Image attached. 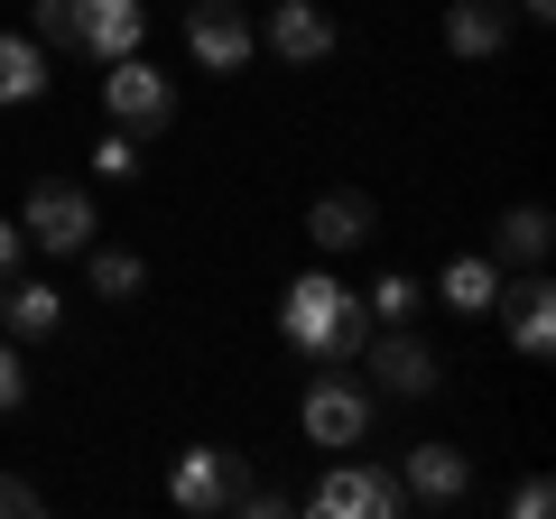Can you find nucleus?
<instances>
[{
	"instance_id": "1",
	"label": "nucleus",
	"mask_w": 556,
	"mask_h": 519,
	"mask_svg": "<svg viewBox=\"0 0 556 519\" xmlns=\"http://www.w3.org/2000/svg\"><path fill=\"white\" fill-rule=\"evenodd\" d=\"M278 334L298 343L306 362H343L371 334V306H362L334 269H306V279H288V298H278Z\"/></svg>"
},
{
	"instance_id": "2",
	"label": "nucleus",
	"mask_w": 556,
	"mask_h": 519,
	"mask_svg": "<svg viewBox=\"0 0 556 519\" xmlns=\"http://www.w3.org/2000/svg\"><path fill=\"white\" fill-rule=\"evenodd\" d=\"M28 20H38V47H75V56H139L149 38V10L139 0H28Z\"/></svg>"
},
{
	"instance_id": "3",
	"label": "nucleus",
	"mask_w": 556,
	"mask_h": 519,
	"mask_svg": "<svg viewBox=\"0 0 556 519\" xmlns=\"http://www.w3.org/2000/svg\"><path fill=\"white\" fill-rule=\"evenodd\" d=\"M362 371H371L390 400H437V390H445V362L427 353L408 325H380V334H362Z\"/></svg>"
},
{
	"instance_id": "4",
	"label": "nucleus",
	"mask_w": 556,
	"mask_h": 519,
	"mask_svg": "<svg viewBox=\"0 0 556 519\" xmlns=\"http://www.w3.org/2000/svg\"><path fill=\"white\" fill-rule=\"evenodd\" d=\"M102 112H112L130 140H149V130L177 121V84H167L159 65H139V56H112V75H102Z\"/></svg>"
},
{
	"instance_id": "5",
	"label": "nucleus",
	"mask_w": 556,
	"mask_h": 519,
	"mask_svg": "<svg viewBox=\"0 0 556 519\" xmlns=\"http://www.w3.org/2000/svg\"><path fill=\"white\" fill-rule=\"evenodd\" d=\"M20 232L38 241V251H93V195L84 186H56V177H38L28 186V204H20Z\"/></svg>"
},
{
	"instance_id": "6",
	"label": "nucleus",
	"mask_w": 556,
	"mask_h": 519,
	"mask_svg": "<svg viewBox=\"0 0 556 519\" xmlns=\"http://www.w3.org/2000/svg\"><path fill=\"white\" fill-rule=\"evenodd\" d=\"M186 47H195V65H214V75H241V65L260 56V28L241 0H186Z\"/></svg>"
},
{
	"instance_id": "7",
	"label": "nucleus",
	"mask_w": 556,
	"mask_h": 519,
	"mask_svg": "<svg viewBox=\"0 0 556 519\" xmlns=\"http://www.w3.org/2000/svg\"><path fill=\"white\" fill-rule=\"evenodd\" d=\"M316 510L325 519H399V510H417V501L399 492V473H380V464H334V473L316 482Z\"/></svg>"
},
{
	"instance_id": "8",
	"label": "nucleus",
	"mask_w": 556,
	"mask_h": 519,
	"mask_svg": "<svg viewBox=\"0 0 556 519\" xmlns=\"http://www.w3.org/2000/svg\"><path fill=\"white\" fill-rule=\"evenodd\" d=\"M251 473H260V464L241 455V445H195V455L177 464V482H167V492H177V510H232Z\"/></svg>"
},
{
	"instance_id": "9",
	"label": "nucleus",
	"mask_w": 556,
	"mask_h": 519,
	"mask_svg": "<svg viewBox=\"0 0 556 519\" xmlns=\"http://www.w3.org/2000/svg\"><path fill=\"white\" fill-rule=\"evenodd\" d=\"M306 436H316L325 455H353V445L371 436V400H362L353 380H334V371H325L316 390H306Z\"/></svg>"
},
{
	"instance_id": "10",
	"label": "nucleus",
	"mask_w": 556,
	"mask_h": 519,
	"mask_svg": "<svg viewBox=\"0 0 556 519\" xmlns=\"http://www.w3.org/2000/svg\"><path fill=\"white\" fill-rule=\"evenodd\" d=\"M399 492L427 501V510H455V501L473 492V455H464V445H408V455H399Z\"/></svg>"
},
{
	"instance_id": "11",
	"label": "nucleus",
	"mask_w": 556,
	"mask_h": 519,
	"mask_svg": "<svg viewBox=\"0 0 556 519\" xmlns=\"http://www.w3.org/2000/svg\"><path fill=\"white\" fill-rule=\"evenodd\" d=\"M371 232H380V204L362 195V186H334V195L306 204V241H316V251H362Z\"/></svg>"
},
{
	"instance_id": "12",
	"label": "nucleus",
	"mask_w": 556,
	"mask_h": 519,
	"mask_svg": "<svg viewBox=\"0 0 556 519\" xmlns=\"http://www.w3.org/2000/svg\"><path fill=\"white\" fill-rule=\"evenodd\" d=\"M492 306L510 316V343H519V362H547V343H556V316H547V306H556V288L529 269V279L492 288Z\"/></svg>"
},
{
	"instance_id": "13",
	"label": "nucleus",
	"mask_w": 556,
	"mask_h": 519,
	"mask_svg": "<svg viewBox=\"0 0 556 519\" xmlns=\"http://www.w3.org/2000/svg\"><path fill=\"white\" fill-rule=\"evenodd\" d=\"M269 47H278V65H325L334 56V20H325L316 0H278L269 10Z\"/></svg>"
},
{
	"instance_id": "14",
	"label": "nucleus",
	"mask_w": 556,
	"mask_h": 519,
	"mask_svg": "<svg viewBox=\"0 0 556 519\" xmlns=\"http://www.w3.org/2000/svg\"><path fill=\"white\" fill-rule=\"evenodd\" d=\"M547 251H556V223H547V204H510V214L492 223V260H510V269H538Z\"/></svg>"
},
{
	"instance_id": "15",
	"label": "nucleus",
	"mask_w": 556,
	"mask_h": 519,
	"mask_svg": "<svg viewBox=\"0 0 556 519\" xmlns=\"http://www.w3.org/2000/svg\"><path fill=\"white\" fill-rule=\"evenodd\" d=\"M501 38H510V0H455L445 10V47L455 56H501Z\"/></svg>"
},
{
	"instance_id": "16",
	"label": "nucleus",
	"mask_w": 556,
	"mask_h": 519,
	"mask_svg": "<svg viewBox=\"0 0 556 519\" xmlns=\"http://www.w3.org/2000/svg\"><path fill=\"white\" fill-rule=\"evenodd\" d=\"M445 306H455V316H492V288H501V260L492 251H464V260H445Z\"/></svg>"
},
{
	"instance_id": "17",
	"label": "nucleus",
	"mask_w": 556,
	"mask_h": 519,
	"mask_svg": "<svg viewBox=\"0 0 556 519\" xmlns=\"http://www.w3.org/2000/svg\"><path fill=\"white\" fill-rule=\"evenodd\" d=\"M38 93H47V47L0 38V102H38Z\"/></svg>"
},
{
	"instance_id": "18",
	"label": "nucleus",
	"mask_w": 556,
	"mask_h": 519,
	"mask_svg": "<svg viewBox=\"0 0 556 519\" xmlns=\"http://www.w3.org/2000/svg\"><path fill=\"white\" fill-rule=\"evenodd\" d=\"M56 288H10V306H0V325H10V343H38V334H56Z\"/></svg>"
},
{
	"instance_id": "19",
	"label": "nucleus",
	"mask_w": 556,
	"mask_h": 519,
	"mask_svg": "<svg viewBox=\"0 0 556 519\" xmlns=\"http://www.w3.org/2000/svg\"><path fill=\"white\" fill-rule=\"evenodd\" d=\"M139 288H149V260L139 251H93V298L102 306H130Z\"/></svg>"
},
{
	"instance_id": "20",
	"label": "nucleus",
	"mask_w": 556,
	"mask_h": 519,
	"mask_svg": "<svg viewBox=\"0 0 556 519\" xmlns=\"http://www.w3.org/2000/svg\"><path fill=\"white\" fill-rule=\"evenodd\" d=\"M362 306H371V325H408V316H417V279H408V269H390Z\"/></svg>"
},
{
	"instance_id": "21",
	"label": "nucleus",
	"mask_w": 556,
	"mask_h": 519,
	"mask_svg": "<svg viewBox=\"0 0 556 519\" xmlns=\"http://www.w3.org/2000/svg\"><path fill=\"white\" fill-rule=\"evenodd\" d=\"M232 510H241V519H288V510H298V492H288V482H260V473H251Z\"/></svg>"
},
{
	"instance_id": "22",
	"label": "nucleus",
	"mask_w": 556,
	"mask_h": 519,
	"mask_svg": "<svg viewBox=\"0 0 556 519\" xmlns=\"http://www.w3.org/2000/svg\"><path fill=\"white\" fill-rule=\"evenodd\" d=\"M38 510H47L38 482H28V473H0V519H38Z\"/></svg>"
},
{
	"instance_id": "23",
	"label": "nucleus",
	"mask_w": 556,
	"mask_h": 519,
	"mask_svg": "<svg viewBox=\"0 0 556 519\" xmlns=\"http://www.w3.org/2000/svg\"><path fill=\"white\" fill-rule=\"evenodd\" d=\"M93 177H139V140L130 130H112V140L93 149Z\"/></svg>"
},
{
	"instance_id": "24",
	"label": "nucleus",
	"mask_w": 556,
	"mask_h": 519,
	"mask_svg": "<svg viewBox=\"0 0 556 519\" xmlns=\"http://www.w3.org/2000/svg\"><path fill=\"white\" fill-rule=\"evenodd\" d=\"M28 400V371H20V343H0V418Z\"/></svg>"
},
{
	"instance_id": "25",
	"label": "nucleus",
	"mask_w": 556,
	"mask_h": 519,
	"mask_svg": "<svg viewBox=\"0 0 556 519\" xmlns=\"http://www.w3.org/2000/svg\"><path fill=\"white\" fill-rule=\"evenodd\" d=\"M547 510H556L547 473H529V482H519V492H510V519H547Z\"/></svg>"
},
{
	"instance_id": "26",
	"label": "nucleus",
	"mask_w": 556,
	"mask_h": 519,
	"mask_svg": "<svg viewBox=\"0 0 556 519\" xmlns=\"http://www.w3.org/2000/svg\"><path fill=\"white\" fill-rule=\"evenodd\" d=\"M20 241H28V232H20V223H0V288L20 279Z\"/></svg>"
},
{
	"instance_id": "27",
	"label": "nucleus",
	"mask_w": 556,
	"mask_h": 519,
	"mask_svg": "<svg viewBox=\"0 0 556 519\" xmlns=\"http://www.w3.org/2000/svg\"><path fill=\"white\" fill-rule=\"evenodd\" d=\"M519 20H556V0H519Z\"/></svg>"
}]
</instances>
